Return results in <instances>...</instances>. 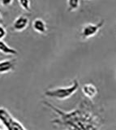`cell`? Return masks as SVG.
I'll list each match as a JSON object with an SVG mask.
<instances>
[{"instance_id": "6da1fadb", "label": "cell", "mask_w": 116, "mask_h": 130, "mask_svg": "<svg viewBox=\"0 0 116 130\" xmlns=\"http://www.w3.org/2000/svg\"><path fill=\"white\" fill-rule=\"evenodd\" d=\"M43 104L57 116L52 123L63 130H101L99 118L85 101L70 111H63L47 102H43Z\"/></svg>"}, {"instance_id": "7a4b0ae2", "label": "cell", "mask_w": 116, "mask_h": 130, "mask_svg": "<svg viewBox=\"0 0 116 130\" xmlns=\"http://www.w3.org/2000/svg\"><path fill=\"white\" fill-rule=\"evenodd\" d=\"M79 87V81L76 79H75L72 84L70 85L69 86L48 89L45 92V95L48 98H51V99H55L58 100H65L71 97L74 93H75V92L78 90Z\"/></svg>"}, {"instance_id": "3957f363", "label": "cell", "mask_w": 116, "mask_h": 130, "mask_svg": "<svg viewBox=\"0 0 116 130\" xmlns=\"http://www.w3.org/2000/svg\"><path fill=\"white\" fill-rule=\"evenodd\" d=\"M0 122L7 130H27L21 122L15 120L4 107H0Z\"/></svg>"}, {"instance_id": "277c9868", "label": "cell", "mask_w": 116, "mask_h": 130, "mask_svg": "<svg viewBox=\"0 0 116 130\" xmlns=\"http://www.w3.org/2000/svg\"><path fill=\"white\" fill-rule=\"evenodd\" d=\"M105 24V21L102 20L98 24H87L83 27L81 31V36L84 39H89L94 37L99 32Z\"/></svg>"}, {"instance_id": "5b68a950", "label": "cell", "mask_w": 116, "mask_h": 130, "mask_svg": "<svg viewBox=\"0 0 116 130\" xmlns=\"http://www.w3.org/2000/svg\"><path fill=\"white\" fill-rule=\"evenodd\" d=\"M29 20L27 16L21 15H19L17 18H15L12 24V28L15 32H22L29 25Z\"/></svg>"}, {"instance_id": "8992f818", "label": "cell", "mask_w": 116, "mask_h": 130, "mask_svg": "<svg viewBox=\"0 0 116 130\" xmlns=\"http://www.w3.org/2000/svg\"><path fill=\"white\" fill-rule=\"evenodd\" d=\"M15 67V59H4L0 61V74H7L13 71Z\"/></svg>"}, {"instance_id": "52a82bcc", "label": "cell", "mask_w": 116, "mask_h": 130, "mask_svg": "<svg viewBox=\"0 0 116 130\" xmlns=\"http://www.w3.org/2000/svg\"><path fill=\"white\" fill-rule=\"evenodd\" d=\"M81 90L83 94L86 98H88V99H93L98 93V89L95 87V85H93V84L84 85L81 88Z\"/></svg>"}, {"instance_id": "ba28073f", "label": "cell", "mask_w": 116, "mask_h": 130, "mask_svg": "<svg viewBox=\"0 0 116 130\" xmlns=\"http://www.w3.org/2000/svg\"><path fill=\"white\" fill-rule=\"evenodd\" d=\"M33 28L37 32L41 34H45L47 32L46 24L42 19H40V18L35 19L33 21Z\"/></svg>"}, {"instance_id": "9c48e42d", "label": "cell", "mask_w": 116, "mask_h": 130, "mask_svg": "<svg viewBox=\"0 0 116 130\" xmlns=\"http://www.w3.org/2000/svg\"><path fill=\"white\" fill-rule=\"evenodd\" d=\"M0 52L6 55H16L18 54V51L15 49L9 46L3 40H0Z\"/></svg>"}, {"instance_id": "30bf717a", "label": "cell", "mask_w": 116, "mask_h": 130, "mask_svg": "<svg viewBox=\"0 0 116 130\" xmlns=\"http://www.w3.org/2000/svg\"><path fill=\"white\" fill-rule=\"evenodd\" d=\"M67 7L69 11H76L80 7V0H67Z\"/></svg>"}, {"instance_id": "8fae6325", "label": "cell", "mask_w": 116, "mask_h": 130, "mask_svg": "<svg viewBox=\"0 0 116 130\" xmlns=\"http://www.w3.org/2000/svg\"><path fill=\"white\" fill-rule=\"evenodd\" d=\"M19 5L23 10H25L28 12L31 11V3L30 0H18Z\"/></svg>"}, {"instance_id": "7c38bea8", "label": "cell", "mask_w": 116, "mask_h": 130, "mask_svg": "<svg viewBox=\"0 0 116 130\" xmlns=\"http://www.w3.org/2000/svg\"><path fill=\"white\" fill-rule=\"evenodd\" d=\"M7 32L6 28H4V26L0 24V40H3V38L7 36Z\"/></svg>"}, {"instance_id": "4fadbf2b", "label": "cell", "mask_w": 116, "mask_h": 130, "mask_svg": "<svg viewBox=\"0 0 116 130\" xmlns=\"http://www.w3.org/2000/svg\"><path fill=\"white\" fill-rule=\"evenodd\" d=\"M13 1H14V0H0V3H1V4L3 6L8 7L13 3Z\"/></svg>"}, {"instance_id": "5bb4252c", "label": "cell", "mask_w": 116, "mask_h": 130, "mask_svg": "<svg viewBox=\"0 0 116 130\" xmlns=\"http://www.w3.org/2000/svg\"><path fill=\"white\" fill-rule=\"evenodd\" d=\"M2 21H3V17H2V15H1V13H0V24L2 23Z\"/></svg>"}, {"instance_id": "9a60e30c", "label": "cell", "mask_w": 116, "mask_h": 130, "mask_svg": "<svg viewBox=\"0 0 116 130\" xmlns=\"http://www.w3.org/2000/svg\"><path fill=\"white\" fill-rule=\"evenodd\" d=\"M2 125H3V124H2V123H1V122H0V130L2 129Z\"/></svg>"}, {"instance_id": "2e32d148", "label": "cell", "mask_w": 116, "mask_h": 130, "mask_svg": "<svg viewBox=\"0 0 116 130\" xmlns=\"http://www.w3.org/2000/svg\"><path fill=\"white\" fill-rule=\"evenodd\" d=\"M115 79H116V72H115Z\"/></svg>"}, {"instance_id": "e0dca14e", "label": "cell", "mask_w": 116, "mask_h": 130, "mask_svg": "<svg viewBox=\"0 0 116 130\" xmlns=\"http://www.w3.org/2000/svg\"><path fill=\"white\" fill-rule=\"evenodd\" d=\"M1 130H7V129H1Z\"/></svg>"}]
</instances>
